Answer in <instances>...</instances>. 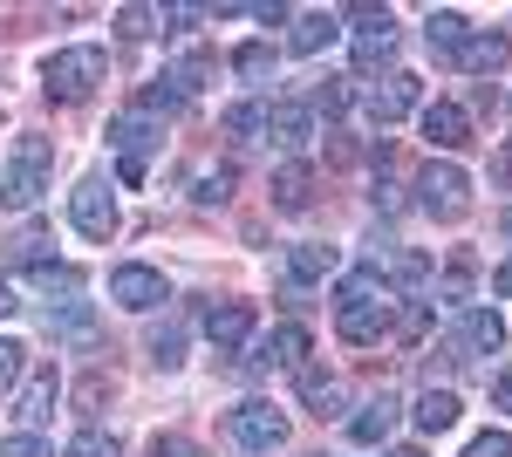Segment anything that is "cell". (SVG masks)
Here are the masks:
<instances>
[{"label":"cell","mask_w":512,"mask_h":457,"mask_svg":"<svg viewBox=\"0 0 512 457\" xmlns=\"http://www.w3.org/2000/svg\"><path fill=\"white\" fill-rule=\"evenodd\" d=\"M335 328L355 348H376L383 335H396V287L383 280V267H355L335 287Z\"/></svg>","instance_id":"cell-1"},{"label":"cell","mask_w":512,"mask_h":457,"mask_svg":"<svg viewBox=\"0 0 512 457\" xmlns=\"http://www.w3.org/2000/svg\"><path fill=\"white\" fill-rule=\"evenodd\" d=\"M48 178H55V144L48 137H21L14 157H7V171H0V205H14V212L41 205Z\"/></svg>","instance_id":"cell-2"},{"label":"cell","mask_w":512,"mask_h":457,"mask_svg":"<svg viewBox=\"0 0 512 457\" xmlns=\"http://www.w3.org/2000/svg\"><path fill=\"white\" fill-rule=\"evenodd\" d=\"M110 144H117V171H123V185H144L151 178V157L164 151V123L158 116H144V110H123L117 123H110Z\"/></svg>","instance_id":"cell-3"},{"label":"cell","mask_w":512,"mask_h":457,"mask_svg":"<svg viewBox=\"0 0 512 457\" xmlns=\"http://www.w3.org/2000/svg\"><path fill=\"white\" fill-rule=\"evenodd\" d=\"M103 76H110V55H103V48H62V55H48V62H41L48 96H62V103H82Z\"/></svg>","instance_id":"cell-4"},{"label":"cell","mask_w":512,"mask_h":457,"mask_svg":"<svg viewBox=\"0 0 512 457\" xmlns=\"http://www.w3.org/2000/svg\"><path fill=\"white\" fill-rule=\"evenodd\" d=\"M417 205H424L431 219H465V212H472V178H465L458 164H424Z\"/></svg>","instance_id":"cell-5"},{"label":"cell","mask_w":512,"mask_h":457,"mask_svg":"<svg viewBox=\"0 0 512 457\" xmlns=\"http://www.w3.org/2000/svg\"><path fill=\"white\" fill-rule=\"evenodd\" d=\"M69 219H76L82 239H110V232H117V198H110V178H103V171H89V178L69 191Z\"/></svg>","instance_id":"cell-6"},{"label":"cell","mask_w":512,"mask_h":457,"mask_svg":"<svg viewBox=\"0 0 512 457\" xmlns=\"http://www.w3.org/2000/svg\"><path fill=\"white\" fill-rule=\"evenodd\" d=\"M417 96H424V82L403 76V69H390L383 82H362V110H369V123H376V130L403 123V116L417 110Z\"/></svg>","instance_id":"cell-7"},{"label":"cell","mask_w":512,"mask_h":457,"mask_svg":"<svg viewBox=\"0 0 512 457\" xmlns=\"http://www.w3.org/2000/svg\"><path fill=\"white\" fill-rule=\"evenodd\" d=\"M226 430H233L239 451H253V457H274L280 444H287V417H280L274 403H239Z\"/></svg>","instance_id":"cell-8"},{"label":"cell","mask_w":512,"mask_h":457,"mask_svg":"<svg viewBox=\"0 0 512 457\" xmlns=\"http://www.w3.org/2000/svg\"><path fill=\"white\" fill-rule=\"evenodd\" d=\"M499 348H506V321H499V307H465V314H458V335H451V362L499 355Z\"/></svg>","instance_id":"cell-9"},{"label":"cell","mask_w":512,"mask_h":457,"mask_svg":"<svg viewBox=\"0 0 512 457\" xmlns=\"http://www.w3.org/2000/svg\"><path fill=\"white\" fill-rule=\"evenodd\" d=\"M349 55H355V76H376V69L396 55V21H390V14H355Z\"/></svg>","instance_id":"cell-10"},{"label":"cell","mask_w":512,"mask_h":457,"mask_svg":"<svg viewBox=\"0 0 512 457\" xmlns=\"http://www.w3.org/2000/svg\"><path fill=\"white\" fill-rule=\"evenodd\" d=\"M301 355H308V328H301V321H280L274 335L246 342V369H253V376H267V369H294Z\"/></svg>","instance_id":"cell-11"},{"label":"cell","mask_w":512,"mask_h":457,"mask_svg":"<svg viewBox=\"0 0 512 457\" xmlns=\"http://www.w3.org/2000/svg\"><path fill=\"white\" fill-rule=\"evenodd\" d=\"M110 301L130 307V314H151V307L171 301V287H164L158 267H117V273H110Z\"/></svg>","instance_id":"cell-12"},{"label":"cell","mask_w":512,"mask_h":457,"mask_svg":"<svg viewBox=\"0 0 512 457\" xmlns=\"http://www.w3.org/2000/svg\"><path fill=\"white\" fill-rule=\"evenodd\" d=\"M205 342L219 348V355H239V348L253 342V307H246V301L205 307Z\"/></svg>","instance_id":"cell-13"},{"label":"cell","mask_w":512,"mask_h":457,"mask_svg":"<svg viewBox=\"0 0 512 457\" xmlns=\"http://www.w3.org/2000/svg\"><path fill=\"white\" fill-rule=\"evenodd\" d=\"M417 123H424V144L431 151H465L472 144V116L458 110V103H424Z\"/></svg>","instance_id":"cell-14"},{"label":"cell","mask_w":512,"mask_h":457,"mask_svg":"<svg viewBox=\"0 0 512 457\" xmlns=\"http://www.w3.org/2000/svg\"><path fill=\"white\" fill-rule=\"evenodd\" d=\"M301 403H308L321 423L342 417V410H349V382L335 376V369H321V362H308V369H301Z\"/></svg>","instance_id":"cell-15"},{"label":"cell","mask_w":512,"mask_h":457,"mask_svg":"<svg viewBox=\"0 0 512 457\" xmlns=\"http://www.w3.org/2000/svg\"><path fill=\"white\" fill-rule=\"evenodd\" d=\"M396 417H403V403H396V389H376V396H369V403H362V410L349 417V437H355V444H369V451H376V444H383V437L396 430Z\"/></svg>","instance_id":"cell-16"},{"label":"cell","mask_w":512,"mask_h":457,"mask_svg":"<svg viewBox=\"0 0 512 457\" xmlns=\"http://www.w3.org/2000/svg\"><path fill=\"white\" fill-rule=\"evenodd\" d=\"M308 137H315V110L308 103H267V144L308 151Z\"/></svg>","instance_id":"cell-17"},{"label":"cell","mask_w":512,"mask_h":457,"mask_svg":"<svg viewBox=\"0 0 512 457\" xmlns=\"http://www.w3.org/2000/svg\"><path fill=\"white\" fill-rule=\"evenodd\" d=\"M506 55H512V41L499 35V28H478V35H465V48L451 55L465 76H492V69H506Z\"/></svg>","instance_id":"cell-18"},{"label":"cell","mask_w":512,"mask_h":457,"mask_svg":"<svg viewBox=\"0 0 512 457\" xmlns=\"http://www.w3.org/2000/svg\"><path fill=\"white\" fill-rule=\"evenodd\" d=\"M342 35V14H328V7H308V14H294V28H287V48L294 55H321L328 41Z\"/></svg>","instance_id":"cell-19"},{"label":"cell","mask_w":512,"mask_h":457,"mask_svg":"<svg viewBox=\"0 0 512 457\" xmlns=\"http://www.w3.org/2000/svg\"><path fill=\"white\" fill-rule=\"evenodd\" d=\"M308 198H315V171H308V164H280L274 171V205L280 212H308Z\"/></svg>","instance_id":"cell-20"},{"label":"cell","mask_w":512,"mask_h":457,"mask_svg":"<svg viewBox=\"0 0 512 457\" xmlns=\"http://www.w3.org/2000/svg\"><path fill=\"white\" fill-rule=\"evenodd\" d=\"M465 35H472V28H465V14H451V7H431V21H424V41H431V55H444V62H451V55L465 48Z\"/></svg>","instance_id":"cell-21"},{"label":"cell","mask_w":512,"mask_h":457,"mask_svg":"<svg viewBox=\"0 0 512 457\" xmlns=\"http://www.w3.org/2000/svg\"><path fill=\"white\" fill-rule=\"evenodd\" d=\"M410 417H417V430H424V437H437V430H451V423H458V396L431 382V389L417 396V410H410Z\"/></svg>","instance_id":"cell-22"},{"label":"cell","mask_w":512,"mask_h":457,"mask_svg":"<svg viewBox=\"0 0 512 457\" xmlns=\"http://www.w3.org/2000/svg\"><path fill=\"white\" fill-rule=\"evenodd\" d=\"M55 396H62V376H55V369H41V376L28 382V389H21V410H14V417H21L28 430H35V423H48V410H55Z\"/></svg>","instance_id":"cell-23"},{"label":"cell","mask_w":512,"mask_h":457,"mask_svg":"<svg viewBox=\"0 0 512 457\" xmlns=\"http://www.w3.org/2000/svg\"><path fill=\"white\" fill-rule=\"evenodd\" d=\"M287 273H294L301 287L328 280V273H335V246H294V253H287Z\"/></svg>","instance_id":"cell-24"},{"label":"cell","mask_w":512,"mask_h":457,"mask_svg":"<svg viewBox=\"0 0 512 457\" xmlns=\"http://www.w3.org/2000/svg\"><path fill=\"white\" fill-rule=\"evenodd\" d=\"M28 287H35V294H82V273L41 260V267H28Z\"/></svg>","instance_id":"cell-25"},{"label":"cell","mask_w":512,"mask_h":457,"mask_svg":"<svg viewBox=\"0 0 512 457\" xmlns=\"http://www.w3.org/2000/svg\"><path fill=\"white\" fill-rule=\"evenodd\" d=\"M226 130H233L239 144L267 137V103H233V110H226Z\"/></svg>","instance_id":"cell-26"},{"label":"cell","mask_w":512,"mask_h":457,"mask_svg":"<svg viewBox=\"0 0 512 457\" xmlns=\"http://www.w3.org/2000/svg\"><path fill=\"white\" fill-rule=\"evenodd\" d=\"M151 362H158V369H178V362H185V328H178V321L151 328Z\"/></svg>","instance_id":"cell-27"},{"label":"cell","mask_w":512,"mask_h":457,"mask_svg":"<svg viewBox=\"0 0 512 457\" xmlns=\"http://www.w3.org/2000/svg\"><path fill=\"white\" fill-rule=\"evenodd\" d=\"M89 321H96V314H89L82 301H69V307H48V335H69V342H76V335H89Z\"/></svg>","instance_id":"cell-28"},{"label":"cell","mask_w":512,"mask_h":457,"mask_svg":"<svg viewBox=\"0 0 512 457\" xmlns=\"http://www.w3.org/2000/svg\"><path fill=\"white\" fill-rule=\"evenodd\" d=\"M226 191H233V171H226V164H219V171L205 164V171H198V178H192V198H198V205H219Z\"/></svg>","instance_id":"cell-29"},{"label":"cell","mask_w":512,"mask_h":457,"mask_svg":"<svg viewBox=\"0 0 512 457\" xmlns=\"http://www.w3.org/2000/svg\"><path fill=\"white\" fill-rule=\"evenodd\" d=\"M62 457H117V437H110V430H76Z\"/></svg>","instance_id":"cell-30"},{"label":"cell","mask_w":512,"mask_h":457,"mask_svg":"<svg viewBox=\"0 0 512 457\" xmlns=\"http://www.w3.org/2000/svg\"><path fill=\"white\" fill-rule=\"evenodd\" d=\"M437 294H444L451 307H465V294H472V260H451L444 280H437Z\"/></svg>","instance_id":"cell-31"},{"label":"cell","mask_w":512,"mask_h":457,"mask_svg":"<svg viewBox=\"0 0 512 457\" xmlns=\"http://www.w3.org/2000/svg\"><path fill=\"white\" fill-rule=\"evenodd\" d=\"M21 376H28V348L14 342V335H0V389H14Z\"/></svg>","instance_id":"cell-32"},{"label":"cell","mask_w":512,"mask_h":457,"mask_svg":"<svg viewBox=\"0 0 512 457\" xmlns=\"http://www.w3.org/2000/svg\"><path fill=\"white\" fill-rule=\"evenodd\" d=\"M233 69H239V76H253V82H260L267 69H274V48H267V41H246V48L233 55Z\"/></svg>","instance_id":"cell-33"},{"label":"cell","mask_w":512,"mask_h":457,"mask_svg":"<svg viewBox=\"0 0 512 457\" xmlns=\"http://www.w3.org/2000/svg\"><path fill=\"white\" fill-rule=\"evenodd\" d=\"M465 457H512V437L506 430H478L472 444H465Z\"/></svg>","instance_id":"cell-34"},{"label":"cell","mask_w":512,"mask_h":457,"mask_svg":"<svg viewBox=\"0 0 512 457\" xmlns=\"http://www.w3.org/2000/svg\"><path fill=\"white\" fill-rule=\"evenodd\" d=\"M308 110H315V116H342V110H349V89H342V82H321Z\"/></svg>","instance_id":"cell-35"},{"label":"cell","mask_w":512,"mask_h":457,"mask_svg":"<svg viewBox=\"0 0 512 457\" xmlns=\"http://www.w3.org/2000/svg\"><path fill=\"white\" fill-rule=\"evenodd\" d=\"M117 21H123V35H158L151 21H164V7H123Z\"/></svg>","instance_id":"cell-36"},{"label":"cell","mask_w":512,"mask_h":457,"mask_svg":"<svg viewBox=\"0 0 512 457\" xmlns=\"http://www.w3.org/2000/svg\"><path fill=\"white\" fill-rule=\"evenodd\" d=\"M0 457H55V444L35 437V430H21V437H7V451H0Z\"/></svg>","instance_id":"cell-37"},{"label":"cell","mask_w":512,"mask_h":457,"mask_svg":"<svg viewBox=\"0 0 512 457\" xmlns=\"http://www.w3.org/2000/svg\"><path fill=\"white\" fill-rule=\"evenodd\" d=\"M151 457H205L192 437H151Z\"/></svg>","instance_id":"cell-38"},{"label":"cell","mask_w":512,"mask_h":457,"mask_svg":"<svg viewBox=\"0 0 512 457\" xmlns=\"http://www.w3.org/2000/svg\"><path fill=\"white\" fill-rule=\"evenodd\" d=\"M492 410H506V417H512V369L492 376Z\"/></svg>","instance_id":"cell-39"},{"label":"cell","mask_w":512,"mask_h":457,"mask_svg":"<svg viewBox=\"0 0 512 457\" xmlns=\"http://www.w3.org/2000/svg\"><path fill=\"white\" fill-rule=\"evenodd\" d=\"M492 294H512V260H506L499 273H492Z\"/></svg>","instance_id":"cell-40"},{"label":"cell","mask_w":512,"mask_h":457,"mask_svg":"<svg viewBox=\"0 0 512 457\" xmlns=\"http://www.w3.org/2000/svg\"><path fill=\"white\" fill-rule=\"evenodd\" d=\"M14 307H21V301H14V287H7V280H0V321H7V314H14Z\"/></svg>","instance_id":"cell-41"},{"label":"cell","mask_w":512,"mask_h":457,"mask_svg":"<svg viewBox=\"0 0 512 457\" xmlns=\"http://www.w3.org/2000/svg\"><path fill=\"white\" fill-rule=\"evenodd\" d=\"M383 457H424V451H417V444H403V451H383Z\"/></svg>","instance_id":"cell-42"}]
</instances>
